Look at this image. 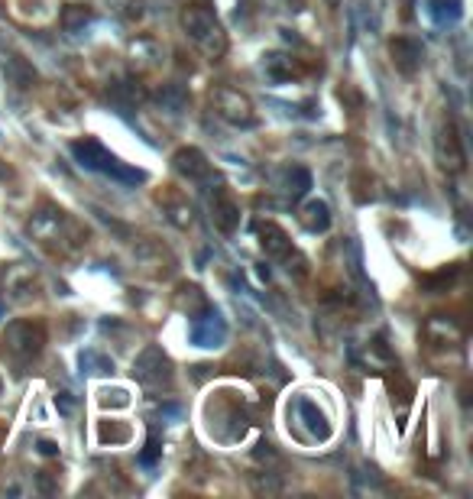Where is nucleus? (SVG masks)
I'll return each mask as SVG.
<instances>
[{"instance_id":"20e7f679","label":"nucleus","mask_w":473,"mask_h":499,"mask_svg":"<svg viewBox=\"0 0 473 499\" xmlns=\"http://www.w3.org/2000/svg\"><path fill=\"white\" fill-rule=\"evenodd\" d=\"M218 104H221V113L234 123H253V107L246 101L240 91L234 88H221L218 91Z\"/></svg>"},{"instance_id":"f257e3e1","label":"nucleus","mask_w":473,"mask_h":499,"mask_svg":"<svg viewBox=\"0 0 473 499\" xmlns=\"http://www.w3.org/2000/svg\"><path fill=\"white\" fill-rule=\"evenodd\" d=\"M75 150V156L81 159V166H88V169H101V172H111V175H117V179L123 182H140L143 172H133V169H123L120 162L111 156V152L101 146L97 140H85V143H75L72 146Z\"/></svg>"},{"instance_id":"39448f33","label":"nucleus","mask_w":473,"mask_h":499,"mask_svg":"<svg viewBox=\"0 0 473 499\" xmlns=\"http://www.w3.org/2000/svg\"><path fill=\"white\" fill-rule=\"evenodd\" d=\"M392 62L399 65V72L412 75L422 65V46H418L415 39H396L392 42Z\"/></svg>"},{"instance_id":"1a4fd4ad","label":"nucleus","mask_w":473,"mask_h":499,"mask_svg":"<svg viewBox=\"0 0 473 499\" xmlns=\"http://www.w3.org/2000/svg\"><path fill=\"white\" fill-rule=\"evenodd\" d=\"M146 447H150V451L143 454V461L150 464V461H152V457H156V454H159V441H156V438H150V444H146Z\"/></svg>"},{"instance_id":"7ed1b4c3","label":"nucleus","mask_w":473,"mask_h":499,"mask_svg":"<svg viewBox=\"0 0 473 499\" xmlns=\"http://www.w3.org/2000/svg\"><path fill=\"white\" fill-rule=\"evenodd\" d=\"M185 26H189V33L198 39L205 49H208L211 36H221V29H218V23H214V17H211V10L201 7V3H195V7L185 10Z\"/></svg>"},{"instance_id":"6e6552de","label":"nucleus","mask_w":473,"mask_h":499,"mask_svg":"<svg viewBox=\"0 0 473 499\" xmlns=\"http://www.w3.org/2000/svg\"><path fill=\"white\" fill-rule=\"evenodd\" d=\"M234 214H236V207L221 195V198L214 201V217H218V224L224 227V230H234Z\"/></svg>"},{"instance_id":"423d86ee","label":"nucleus","mask_w":473,"mask_h":499,"mask_svg":"<svg viewBox=\"0 0 473 499\" xmlns=\"http://www.w3.org/2000/svg\"><path fill=\"white\" fill-rule=\"evenodd\" d=\"M175 166H179L189 179H205V175H211V166L205 162V156H201L198 150H182L179 156H175Z\"/></svg>"},{"instance_id":"0eeeda50","label":"nucleus","mask_w":473,"mask_h":499,"mask_svg":"<svg viewBox=\"0 0 473 499\" xmlns=\"http://www.w3.org/2000/svg\"><path fill=\"white\" fill-rule=\"evenodd\" d=\"M259 237H263V246H266V253H273V256H285L289 253V237L279 230L275 224H259Z\"/></svg>"},{"instance_id":"f03ea898","label":"nucleus","mask_w":473,"mask_h":499,"mask_svg":"<svg viewBox=\"0 0 473 499\" xmlns=\"http://www.w3.org/2000/svg\"><path fill=\"white\" fill-rule=\"evenodd\" d=\"M42 340H46V334L33 321H17V324L7 328V344L19 357H36L39 350H42Z\"/></svg>"}]
</instances>
